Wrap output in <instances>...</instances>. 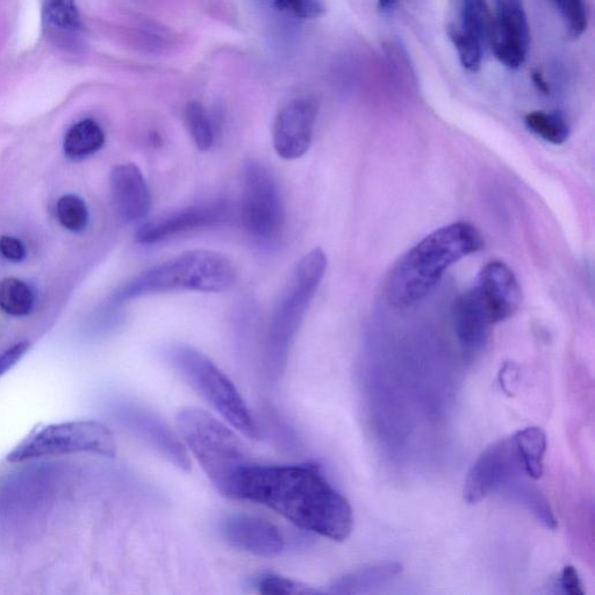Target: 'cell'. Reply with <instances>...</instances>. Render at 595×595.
<instances>
[{
    "mask_svg": "<svg viewBox=\"0 0 595 595\" xmlns=\"http://www.w3.org/2000/svg\"><path fill=\"white\" fill-rule=\"evenodd\" d=\"M233 499L267 506L293 525L329 540H347L354 527L348 500L334 489L317 464L250 463L236 478Z\"/></svg>",
    "mask_w": 595,
    "mask_h": 595,
    "instance_id": "cell-1",
    "label": "cell"
},
{
    "mask_svg": "<svg viewBox=\"0 0 595 595\" xmlns=\"http://www.w3.org/2000/svg\"><path fill=\"white\" fill-rule=\"evenodd\" d=\"M484 245L482 234L469 222L436 229L394 264L385 284L387 301L398 310L417 305L434 291L450 267L480 252Z\"/></svg>",
    "mask_w": 595,
    "mask_h": 595,
    "instance_id": "cell-2",
    "label": "cell"
},
{
    "mask_svg": "<svg viewBox=\"0 0 595 595\" xmlns=\"http://www.w3.org/2000/svg\"><path fill=\"white\" fill-rule=\"evenodd\" d=\"M324 250H311L296 265L270 321L263 349L264 374L276 383L284 374L293 340L327 270Z\"/></svg>",
    "mask_w": 595,
    "mask_h": 595,
    "instance_id": "cell-3",
    "label": "cell"
},
{
    "mask_svg": "<svg viewBox=\"0 0 595 595\" xmlns=\"http://www.w3.org/2000/svg\"><path fill=\"white\" fill-rule=\"evenodd\" d=\"M236 282L234 264L212 250H192L142 272L121 289L114 300L125 301L172 291L224 292Z\"/></svg>",
    "mask_w": 595,
    "mask_h": 595,
    "instance_id": "cell-4",
    "label": "cell"
},
{
    "mask_svg": "<svg viewBox=\"0 0 595 595\" xmlns=\"http://www.w3.org/2000/svg\"><path fill=\"white\" fill-rule=\"evenodd\" d=\"M176 424L182 440L215 489L232 498L236 478L252 463L245 444L232 429L199 408H183L177 414Z\"/></svg>",
    "mask_w": 595,
    "mask_h": 595,
    "instance_id": "cell-5",
    "label": "cell"
},
{
    "mask_svg": "<svg viewBox=\"0 0 595 595\" xmlns=\"http://www.w3.org/2000/svg\"><path fill=\"white\" fill-rule=\"evenodd\" d=\"M163 357L229 425L249 439L260 437V427L239 391L209 357L184 344H174L164 349Z\"/></svg>",
    "mask_w": 595,
    "mask_h": 595,
    "instance_id": "cell-6",
    "label": "cell"
},
{
    "mask_svg": "<svg viewBox=\"0 0 595 595\" xmlns=\"http://www.w3.org/2000/svg\"><path fill=\"white\" fill-rule=\"evenodd\" d=\"M77 453L114 457L117 454V443L109 427L100 422H63L43 427L26 437L7 456V461L17 463Z\"/></svg>",
    "mask_w": 595,
    "mask_h": 595,
    "instance_id": "cell-7",
    "label": "cell"
},
{
    "mask_svg": "<svg viewBox=\"0 0 595 595\" xmlns=\"http://www.w3.org/2000/svg\"><path fill=\"white\" fill-rule=\"evenodd\" d=\"M241 220L249 235L262 245L277 240L284 227V206L275 179L255 161L243 170Z\"/></svg>",
    "mask_w": 595,
    "mask_h": 595,
    "instance_id": "cell-8",
    "label": "cell"
},
{
    "mask_svg": "<svg viewBox=\"0 0 595 595\" xmlns=\"http://www.w3.org/2000/svg\"><path fill=\"white\" fill-rule=\"evenodd\" d=\"M527 476L514 435L487 447L472 465L464 486V499L477 504L512 479Z\"/></svg>",
    "mask_w": 595,
    "mask_h": 595,
    "instance_id": "cell-9",
    "label": "cell"
},
{
    "mask_svg": "<svg viewBox=\"0 0 595 595\" xmlns=\"http://www.w3.org/2000/svg\"><path fill=\"white\" fill-rule=\"evenodd\" d=\"M496 16L492 17L489 35L492 52L500 63L518 69L526 61L530 30L522 0H494Z\"/></svg>",
    "mask_w": 595,
    "mask_h": 595,
    "instance_id": "cell-10",
    "label": "cell"
},
{
    "mask_svg": "<svg viewBox=\"0 0 595 595\" xmlns=\"http://www.w3.org/2000/svg\"><path fill=\"white\" fill-rule=\"evenodd\" d=\"M231 218V207L226 202H212L175 211L147 221L135 239L141 245H155L178 234L225 224Z\"/></svg>",
    "mask_w": 595,
    "mask_h": 595,
    "instance_id": "cell-11",
    "label": "cell"
},
{
    "mask_svg": "<svg viewBox=\"0 0 595 595\" xmlns=\"http://www.w3.org/2000/svg\"><path fill=\"white\" fill-rule=\"evenodd\" d=\"M318 105L311 98H297L277 114L272 142L279 157L297 160L311 147Z\"/></svg>",
    "mask_w": 595,
    "mask_h": 595,
    "instance_id": "cell-12",
    "label": "cell"
},
{
    "mask_svg": "<svg viewBox=\"0 0 595 595\" xmlns=\"http://www.w3.org/2000/svg\"><path fill=\"white\" fill-rule=\"evenodd\" d=\"M475 288L490 314L493 325L512 318L521 306L522 291L518 278L503 262L487 263L480 271Z\"/></svg>",
    "mask_w": 595,
    "mask_h": 595,
    "instance_id": "cell-13",
    "label": "cell"
},
{
    "mask_svg": "<svg viewBox=\"0 0 595 595\" xmlns=\"http://www.w3.org/2000/svg\"><path fill=\"white\" fill-rule=\"evenodd\" d=\"M221 534L232 547L258 557H276L284 550L279 529L268 520L248 514H235L221 523Z\"/></svg>",
    "mask_w": 595,
    "mask_h": 595,
    "instance_id": "cell-14",
    "label": "cell"
},
{
    "mask_svg": "<svg viewBox=\"0 0 595 595\" xmlns=\"http://www.w3.org/2000/svg\"><path fill=\"white\" fill-rule=\"evenodd\" d=\"M455 333L467 360H473L490 340L493 322L476 288L463 293L453 308Z\"/></svg>",
    "mask_w": 595,
    "mask_h": 595,
    "instance_id": "cell-15",
    "label": "cell"
},
{
    "mask_svg": "<svg viewBox=\"0 0 595 595\" xmlns=\"http://www.w3.org/2000/svg\"><path fill=\"white\" fill-rule=\"evenodd\" d=\"M134 433L147 443L149 448L166 458L178 469L188 471L191 468L188 451L178 436L166 421H163L155 412L146 408L135 407L128 415Z\"/></svg>",
    "mask_w": 595,
    "mask_h": 595,
    "instance_id": "cell-16",
    "label": "cell"
},
{
    "mask_svg": "<svg viewBox=\"0 0 595 595\" xmlns=\"http://www.w3.org/2000/svg\"><path fill=\"white\" fill-rule=\"evenodd\" d=\"M111 191L114 206L127 222L148 217L152 195L141 170L133 163L119 164L111 171Z\"/></svg>",
    "mask_w": 595,
    "mask_h": 595,
    "instance_id": "cell-17",
    "label": "cell"
},
{
    "mask_svg": "<svg viewBox=\"0 0 595 595\" xmlns=\"http://www.w3.org/2000/svg\"><path fill=\"white\" fill-rule=\"evenodd\" d=\"M42 24L56 45L76 48L82 28L77 0H42Z\"/></svg>",
    "mask_w": 595,
    "mask_h": 595,
    "instance_id": "cell-18",
    "label": "cell"
},
{
    "mask_svg": "<svg viewBox=\"0 0 595 595\" xmlns=\"http://www.w3.org/2000/svg\"><path fill=\"white\" fill-rule=\"evenodd\" d=\"M403 569V565L399 562L390 561L363 566L334 580L329 587V593L340 595L371 593L397 578Z\"/></svg>",
    "mask_w": 595,
    "mask_h": 595,
    "instance_id": "cell-19",
    "label": "cell"
},
{
    "mask_svg": "<svg viewBox=\"0 0 595 595\" xmlns=\"http://www.w3.org/2000/svg\"><path fill=\"white\" fill-rule=\"evenodd\" d=\"M522 477L512 479L499 491L505 493L506 497L515 503L526 507L544 527L556 529L557 521L549 500L536 486L526 482Z\"/></svg>",
    "mask_w": 595,
    "mask_h": 595,
    "instance_id": "cell-20",
    "label": "cell"
},
{
    "mask_svg": "<svg viewBox=\"0 0 595 595\" xmlns=\"http://www.w3.org/2000/svg\"><path fill=\"white\" fill-rule=\"evenodd\" d=\"M105 134L95 120L85 119L71 127L64 138V154L70 160L80 161L102 149Z\"/></svg>",
    "mask_w": 595,
    "mask_h": 595,
    "instance_id": "cell-21",
    "label": "cell"
},
{
    "mask_svg": "<svg viewBox=\"0 0 595 595\" xmlns=\"http://www.w3.org/2000/svg\"><path fill=\"white\" fill-rule=\"evenodd\" d=\"M527 476L540 479L543 475L544 455L547 451L546 433L539 427H528L514 435Z\"/></svg>",
    "mask_w": 595,
    "mask_h": 595,
    "instance_id": "cell-22",
    "label": "cell"
},
{
    "mask_svg": "<svg viewBox=\"0 0 595 595\" xmlns=\"http://www.w3.org/2000/svg\"><path fill=\"white\" fill-rule=\"evenodd\" d=\"M525 124L530 132L553 145H563L570 136L568 121L559 113L544 111L528 113Z\"/></svg>",
    "mask_w": 595,
    "mask_h": 595,
    "instance_id": "cell-23",
    "label": "cell"
},
{
    "mask_svg": "<svg viewBox=\"0 0 595 595\" xmlns=\"http://www.w3.org/2000/svg\"><path fill=\"white\" fill-rule=\"evenodd\" d=\"M34 293L30 286L18 278H5L0 282V308L12 317H25L34 306Z\"/></svg>",
    "mask_w": 595,
    "mask_h": 595,
    "instance_id": "cell-24",
    "label": "cell"
},
{
    "mask_svg": "<svg viewBox=\"0 0 595 595\" xmlns=\"http://www.w3.org/2000/svg\"><path fill=\"white\" fill-rule=\"evenodd\" d=\"M448 34L457 49L463 68L470 73H477L482 66L483 42L475 35L464 31L461 26H450Z\"/></svg>",
    "mask_w": 595,
    "mask_h": 595,
    "instance_id": "cell-25",
    "label": "cell"
},
{
    "mask_svg": "<svg viewBox=\"0 0 595 595\" xmlns=\"http://www.w3.org/2000/svg\"><path fill=\"white\" fill-rule=\"evenodd\" d=\"M462 25L480 41L487 42L492 25V16L485 0H461Z\"/></svg>",
    "mask_w": 595,
    "mask_h": 595,
    "instance_id": "cell-26",
    "label": "cell"
},
{
    "mask_svg": "<svg viewBox=\"0 0 595 595\" xmlns=\"http://www.w3.org/2000/svg\"><path fill=\"white\" fill-rule=\"evenodd\" d=\"M185 120L197 148L202 152L211 149L214 142V132L209 113H207L205 107L198 102L189 103L185 110Z\"/></svg>",
    "mask_w": 595,
    "mask_h": 595,
    "instance_id": "cell-27",
    "label": "cell"
},
{
    "mask_svg": "<svg viewBox=\"0 0 595 595\" xmlns=\"http://www.w3.org/2000/svg\"><path fill=\"white\" fill-rule=\"evenodd\" d=\"M57 218L61 225L70 232L84 231L89 221L88 207L84 200L75 195L62 197L56 206Z\"/></svg>",
    "mask_w": 595,
    "mask_h": 595,
    "instance_id": "cell-28",
    "label": "cell"
},
{
    "mask_svg": "<svg viewBox=\"0 0 595 595\" xmlns=\"http://www.w3.org/2000/svg\"><path fill=\"white\" fill-rule=\"evenodd\" d=\"M258 591L269 595H312L320 592L289 578L264 575L257 582Z\"/></svg>",
    "mask_w": 595,
    "mask_h": 595,
    "instance_id": "cell-29",
    "label": "cell"
},
{
    "mask_svg": "<svg viewBox=\"0 0 595 595\" xmlns=\"http://www.w3.org/2000/svg\"><path fill=\"white\" fill-rule=\"evenodd\" d=\"M565 21L572 37L579 38L587 28V13L583 0H550Z\"/></svg>",
    "mask_w": 595,
    "mask_h": 595,
    "instance_id": "cell-30",
    "label": "cell"
},
{
    "mask_svg": "<svg viewBox=\"0 0 595 595\" xmlns=\"http://www.w3.org/2000/svg\"><path fill=\"white\" fill-rule=\"evenodd\" d=\"M279 10L290 12L301 19L319 18L324 14V6L319 0H275Z\"/></svg>",
    "mask_w": 595,
    "mask_h": 595,
    "instance_id": "cell-31",
    "label": "cell"
},
{
    "mask_svg": "<svg viewBox=\"0 0 595 595\" xmlns=\"http://www.w3.org/2000/svg\"><path fill=\"white\" fill-rule=\"evenodd\" d=\"M0 254L11 262H21L26 257L24 243L13 236H2L0 238Z\"/></svg>",
    "mask_w": 595,
    "mask_h": 595,
    "instance_id": "cell-32",
    "label": "cell"
},
{
    "mask_svg": "<svg viewBox=\"0 0 595 595\" xmlns=\"http://www.w3.org/2000/svg\"><path fill=\"white\" fill-rule=\"evenodd\" d=\"M30 349V343L20 342L0 354V376L16 365Z\"/></svg>",
    "mask_w": 595,
    "mask_h": 595,
    "instance_id": "cell-33",
    "label": "cell"
},
{
    "mask_svg": "<svg viewBox=\"0 0 595 595\" xmlns=\"http://www.w3.org/2000/svg\"><path fill=\"white\" fill-rule=\"evenodd\" d=\"M559 585L566 594L585 595L578 572L572 565H566L559 578Z\"/></svg>",
    "mask_w": 595,
    "mask_h": 595,
    "instance_id": "cell-34",
    "label": "cell"
},
{
    "mask_svg": "<svg viewBox=\"0 0 595 595\" xmlns=\"http://www.w3.org/2000/svg\"><path fill=\"white\" fill-rule=\"evenodd\" d=\"M533 81L535 83V85L537 86V89H539L541 92L546 93V95H548L550 89H549V84L547 83L546 80H544V77L541 73H539V71H535V73L533 74Z\"/></svg>",
    "mask_w": 595,
    "mask_h": 595,
    "instance_id": "cell-35",
    "label": "cell"
},
{
    "mask_svg": "<svg viewBox=\"0 0 595 595\" xmlns=\"http://www.w3.org/2000/svg\"><path fill=\"white\" fill-rule=\"evenodd\" d=\"M396 2L397 0H378V5L381 7V9L385 10L389 9V7H392Z\"/></svg>",
    "mask_w": 595,
    "mask_h": 595,
    "instance_id": "cell-36",
    "label": "cell"
}]
</instances>
